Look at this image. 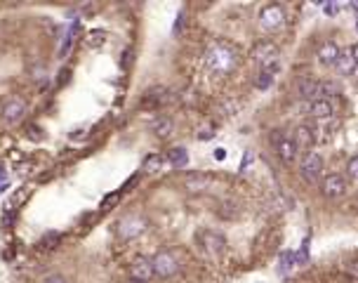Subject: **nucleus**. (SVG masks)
Returning a JSON list of instances; mask_svg holds the SVG:
<instances>
[{
	"instance_id": "nucleus-1",
	"label": "nucleus",
	"mask_w": 358,
	"mask_h": 283,
	"mask_svg": "<svg viewBox=\"0 0 358 283\" xmlns=\"http://www.w3.org/2000/svg\"><path fill=\"white\" fill-rule=\"evenodd\" d=\"M321 173H323V156H321L318 151H306L302 163H299V175H302V180L314 184V182H318Z\"/></svg>"
},
{
	"instance_id": "nucleus-2",
	"label": "nucleus",
	"mask_w": 358,
	"mask_h": 283,
	"mask_svg": "<svg viewBox=\"0 0 358 283\" xmlns=\"http://www.w3.org/2000/svg\"><path fill=\"white\" fill-rule=\"evenodd\" d=\"M207 64H210V69H212V71L224 73V71H229L236 64L234 50L227 48V45H217V48L210 50V55H207Z\"/></svg>"
},
{
	"instance_id": "nucleus-3",
	"label": "nucleus",
	"mask_w": 358,
	"mask_h": 283,
	"mask_svg": "<svg viewBox=\"0 0 358 283\" xmlns=\"http://www.w3.org/2000/svg\"><path fill=\"white\" fill-rule=\"evenodd\" d=\"M151 267H153V276H158V278H172L179 271L177 257L172 253H167V250H163V253H158V255L153 257Z\"/></svg>"
},
{
	"instance_id": "nucleus-4",
	"label": "nucleus",
	"mask_w": 358,
	"mask_h": 283,
	"mask_svg": "<svg viewBox=\"0 0 358 283\" xmlns=\"http://www.w3.org/2000/svg\"><path fill=\"white\" fill-rule=\"evenodd\" d=\"M283 21H285V12H283L281 5L262 7V12H259V24H262V28H266V31H276V28L283 26Z\"/></svg>"
},
{
	"instance_id": "nucleus-5",
	"label": "nucleus",
	"mask_w": 358,
	"mask_h": 283,
	"mask_svg": "<svg viewBox=\"0 0 358 283\" xmlns=\"http://www.w3.org/2000/svg\"><path fill=\"white\" fill-rule=\"evenodd\" d=\"M321 189H323V196H328V198H339V196L346 193V177L339 173L328 175L323 184H321Z\"/></svg>"
},
{
	"instance_id": "nucleus-6",
	"label": "nucleus",
	"mask_w": 358,
	"mask_h": 283,
	"mask_svg": "<svg viewBox=\"0 0 358 283\" xmlns=\"http://www.w3.org/2000/svg\"><path fill=\"white\" fill-rule=\"evenodd\" d=\"M252 57L262 64V69L264 66H274V64H278V48L274 43H257L252 48Z\"/></svg>"
},
{
	"instance_id": "nucleus-7",
	"label": "nucleus",
	"mask_w": 358,
	"mask_h": 283,
	"mask_svg": "<svg viewBox=\"0 0 358 283\" xmlns=\"http://www.w3.org/2000/svg\"><path fill=\"white\" fill-rule=\"evenodd\" d=\"M144 229H146V220H144V217H139V215H127V217H123V222H120L118 234H120L125 241H127V238H135V236H139Z\"/></svg>"
},
{
	"instance_id": "nucleus-8",
	"label": "nucleus",
	"mask_w": 358,
	"mask_h": 283,
	"mask_svg": "<svg viewBox=\"0 0 358 283\" xmlns=\"http://www.w3.org/2000/svg\"><path fill=\"white\" fill-rule=\"evenodd\" d=\"M274 144H276V153L283 163H295L297 158V146L290 137H283V135H274Z\"/></svg>"
},
{
	"instance_id": "nucleus-9",
	"label": "nucleus",
	"mask_w": 358,
	"mask_h": 283,
	"mask_svg": "<svg viewBox=\"0 0 358 283\" xmlns=\"http://www.w3.org/2000/svg\"><path fill=\"white\" fill-rule=\"evenodd\" d=\"M130 276H132V281L149 283L153 278L151 260H146V257H139V260H135V262H132V267H130Z\"/></svg>"
},
{
	"instance_id": "nucleus-10",
	"label": "nucleus",
	"mask_w": 358,
	"mask_h": 283,
	"mask_svg": "<svg viewBox=\"0 0 358 283\" xmlns=\"http://www.w3.org/2000/svg\"><path fill=\"white\" fill-rule=\"evenodd\" d=\"M309 116L318 118V120H328L335 116V106L328 99H311L309 102Z\"/></svg>"
},
{
	"instance_id": "nucleus-11",
	"label": "nucleus",
	"mask_w": 358,
	"mask_h": 283,
	"mask_svg": "<svg viewBox=\"0 0 358 283\" xmlns=\"http://www.w3.org/2000/svg\"><path fill=\"white\" fill-rule=\"evenodd\" d=\"M295 146H297V151L299 149H311L314 146V142H316V135H314V128L311 125H299L295 130Z\"/></svg>"
},
{
	"instance_id": "nucleus-12",
	"label": "nucleus",
	"mask_w": 358,
	"mask_h": 283,
	"mask_svg": "<svg viewBox=\"0 0 358 283\" xmlns=\"http://www.w3.org/2000/svg\"><path fill=\"white\" fill-rule=\"evenodd\" d=\"M200 243L205 246V250H210V253H221L224 250V246H227V241H224V236L217 234V231H203L200 234Z\"/></svg>"
},
{
	"instance_id": "nucleus-13",
	"label": "nucleus",
	"mask_w": 358,
	"mask_h": 283,
	"mask_svg": "<svg viewBox=\"0 0 358 283\" xmlns=\"http://www.w3.org/2000/svg\"><path fill=\"white\" fill-rule=\"evenodd\" d=\"M24 113H26V104L21 102V99H10L5 104V109H3V118H5L7 123H17Z\"/></svg>"
},
{
	"instance_id": "nucleus-14",
	"label": "nucleus",
	"mask_w": 358,
	"mask_h": 283,
	"mask_svg": "<svg viewBox=\"0 0 358 283\" xmlns=\"http://www.w3.org/2000/svg\"><path fill=\"white\" fill-rule=\"evenodd\" d=\"M337 55H339V48H337V45H335L332 41H328V43H323V45L318 48L316 59H318V64H323V66H330V64H335Z\"/></svg>"
},
{
	"instance_id": "nucleus-15",
	"label": "nucleus",
	"mask_w": 358,
	"mask_h": 283,
	"mask_svg": "<svg viewBox=\"0 0 358 283\" xmlns=\"http://www.w3.org/2000/svg\"><path fill=\"white\" fill-rule=\"evenodd\" d=\"M335 69L339 71V76H349V73H353L356 62H353V57H351L349 50H339L337 59H335Z\"/></svg>"
},
{
	"instance_id": "nucleus-16",
	"label": "nucleus",
	"mask_w": 358,
	"mask_h": 283,
	"mask_svg": "<svg viewBox=\"0 0 358 283\" xmlns=\"http://www.w3.org/2000/svg\"><path fill=\"white\" fill-rule=\"evenodd\" d=\"M276 71H278V64H274V66H264V69L257 73V78H255L257 90H268V88H271V83H274V78H276Z\"/></svg>"
},
{
	"instance_id": "nucleus-17",
	"label": "nucleus",
	"mask_w": 358,
	"mask_h": 283,
	"mask_svg": "<svg viewBox=\"0 0 358 283\" xmlns=\"http://www.w3.org/2000/svg\"><path fill=\"white\" fill-rule=\"evenodd\" d=\"M316 88H318V80H314V78H302L299 80V85H297V92H299V97L302 99H316Z\"/></svg>"
},
{
	"instance_id": "nucleus-18",
	"label": "nucleus",
	"mask_w": 358,
	"mask_h": 283,
	"mask_svg": "<svg viewBox=\"0 0 358 283\" xmlns=\"http://www.w3.org/2000/svg\"><path fill=\"white\" fill-rule=\"evenodd\" d=\"M153 135H156V137H160V139H165V137H170V135H172V120H170V118H156V120H153Z\"/></svg>"
},
{
	"instance_id": "nucleus-19",
	"label": "nucleus",
	"mask_w": 358,
	"mask_h": 283,
	"mask_svg": "<svg viewBox=\"0 0 358 283\" xmlns=\"http://www.w3.org/2000/svg\"><path fill=\"white\" fill-rule=\"evenodd\" d=\"M167 102V92L163 88H156V90H149L144 97V106H160V104Z\"/></svg>"
},
{
	"instance_id": "nucleus-20",
	"label": "nucleus",
	"mask_w": 358,
	"mask_h": 283,
	"mask_svg": "<svg viewBox=\"0 0 358 283\" xmlns=\"http://www.w3.org/2000/svg\"><path fill=\"white\" fill-rule=\"evenodd\" d=\"M167 160L172 163V168H184L186 163H189V153H186V149H182V146H174V149H170V153H167Z\"/></svg>"
},
{
	"instance_id": "nucleus-21",
	"label": "nucleus",
	"mask_w": 358,
	"mask_h": 283,
	"mask_svg": "<svg viewBox=\"0 0 358 283\" xmlns=\"http://www.w3.org/2000/svg\"><path fill=\"white\" fill-rule=\"evenodd\" d=\"M339 95V88L335 83H330V80H323V83H318L316 88V99H328L330 102V97Z\"/></svg>"
},
{
	"instance_id": "nucleus-22",
	"label": "nucleus",
	"mask_w": 358,
	"mask_h": 283,
	"mask_svg": "<svg viewBox=\"0 0 358 283\" xmlns=\"http://www.w3.org/2000/svg\"><path fill=\"white\" fill-rule=\"evenodd\" d=\"M163 163H165V158H163L160 153H149L144 158V173H149V175L158 173L160 168H163Z\"/></svg>"
},
{
	"instance_id": "nucleus-23",
	"label": "nucleus",
	"mask_w": 358,
	"mask_h": 283,
	"mask_svg": "<svg viewBox=\"0 0 358 283\" xmlns=\"http://www.w3.org/2000/svg\"><path fill=\"white\" fill-rule=\"evenodd\" d=\"M207 177L205 175H189V177H186V189H189V191H203V189H207Z\"/></svg>"
},
{
	"instance_id": "nucleus-24",
	"label": "nucleus",
	"mask_w": 358,
	"mask_h": 283,
	"mask_svg": "<svg viewBox=\"0 0 358 283\" xmlns=\"http://www.w3.org/2000/svg\"><path fill=\"white\" fill-rule=\"evenodd\" d=\"M26 196H28V189H26V187H21L19 191H17V193L12 196V200H7V203H5V213H12L14 206L24 203V200H26Z\"/></svg>"
},
{
	"instance_id": "nucleus-25",
	"label": "nucleus",
	"mask_w": 358,
	"mask_h": 283,
	"mask_svg": "<svg viewBox=\"0 0 358 283\" xmlns=\"http://www.w3.org/2000/svg\"><path fill=\"white\" fill-rule=\"evenodd\" d=\"M118 198H120V191H116V193H109V196H104V200H102V210H111V208L118 203Z\"/></svg>"
},
{
	"instance_id": "nucleus-26",
	"label": "nucleus",
	"mask_w": 358,
	"mask_h": 283,
	"mask_svg": "<svg viewBox=\"0 0 358 283\" xmlns=\"http://www.w3.org/2000/svg\"><path fill=\"white\" fill-rule=\"evenodd\" d=\"M59 238H62V234H59V231H50V234H45L42 243H45L48 248H57V243H59Z\"/></svg>"
},
{
	"instance_id": "nucleus-27",
	"label": "nucleus",
	"mask_w": 358,
	"mask_h": 283,
	"mask_svg": "<svg viewBox=\"0 0 358 283\" xmlns=\"http://www.w3.org/2000/svg\"><path fill=\"white\" fill-rule=\"evenodd\" d=\"M71 45H73V33H69V35H66V38L62 41V48H59V59H64V57L69 55Z\"/></svg>"
},
{
	"instance_id": "nucleus-28",
	"label": "nucleus",
	"mask_w": 358,
	"mask_h": 283,
	"mask_svg": "<svg viewBox=\"0 0 358 283\" xmlns=\"http://www.w3.org/2000/svg\"><path fill=\"white\" fill-rule=\"evenodd\" d=\"M346 170H349V177L358 180V156H353V158L349 160V166H346Z\"/></svg>"
},
{
	"instance_id": "nucleus-29",
	"label": "nucleus",
	"mask_w": 358,
	"mask_h": 283,
	"mask_svg": "<svg viewBox=\"0 0 358 283\" xmlns=\"http://www.w3.org/2000/svg\"><path fill=\"white\" fill-rule=\"evenodd\" d=\"M42 283H69V281H66V278H64L62 274H50V276L45 278Z\"/></svg>"
},
{
	"instance_id": "nucleus-30",
	"label": "nucleus",
	"mask_w": 358,
	"mask_h": 283,
	"mask_svg": "<svg viewBox=\"0 0 358 283\" xmlns=\"http://www.w3.org/2000/svg\"><path fill=\"white\" fill-rule=\"evenodd\" d=\"M89 35H92V45H97V43L102 41V35H104V31H92V33H89Z\"/></svg>"
},
{
	"instance_id": "nucleus-31",
	"label": "nucleus",
	"mask_w": 358,
	"mask_h": 283,
	"mask_svg": "<svg viewBox=\"0 0 358 283\" xmlns=\"http://www.w3.org/2000/svg\"><path fill=\"white\" fill-rule=\"evenodd\" d=\"M349 52H351L353 62H356V66H358V43H356V45H353V48H349Z\"/></svg>"
},
{
	"instance_id": "nucleus-32",
	"label": "nucleus",
	"mask_w": 358,
	"mask_h": 283,
	"mask_svg": "<svg viewBox=\"0 0 358 283\" xmlns=\"http://www.w3.org/2000/svg\"><path fill=\"white\" fill-rule=\"evenodd\" d=\"M182 24H184V14H179V17H177V24H174V33H177L179 28H182Z\"/></svg>"
},
{
	"instance_id": "nucleus-33",
	"label": "nucleus",
	"mask_w": 358,
	"mask_h": 283,
	"mask_svg": "<svg viewBox=\"0 0 358 283\" xmlns=\"http://www.w3.org/2000/svg\"><path fill=\"white\" fill-rule=\"evenodd\" d=\"M224 156H227L224 149H217V151H214V158H217V160H224Z\"/></svg>"
},
{
	"instance_id": "nucleus-34",
	"label": "nucleus",
	"mask_w": 358,
	"mask_h": 283,
	"mask_svg": "<svg viewBox=\"0 0 358 283\" xmlns=\"http://www.w3.org/2000/svg\"><path fill=\"white\" fill-rule=\"evenodd\" d=\"M7 187H10L7 182H0V193H3V191H7Z\"/></svg>"
},
{
	"instance_id": "nucleus-35",
	"label": "nucleus",
	"mask_w": 358,
	"mask_h": 283,
	"mask_svg": "<svg viewBox=\"0 0 358 283\" xmlns=\"http://www.w3.org/2000/svg\"><path fill=\"white\" fill-rule=\"evenodd\" d=\"M353 73H356V76H358V66H356V69H353Z\"/></svg>"
},
{
	"instance_id": "nucleus-36",
	"label": "nucleus",
	"mask_w": 358,
	"mask_h": 283,
	"mask_svg": "<svg viewBox=\"0 0 358 283\" xmlns=\"http://www.w3.org/2000/svg\"><path fill=\"white\" fill-rule=\"evenodd\" d=\"M132 283H142V281H132Z\"/></svg>"
},
{
	"instance_id": "nucleus-37",
	"label": "nucleus",
	"mask_w": 358,
	"mask_h": 283,
	"mask_svg": "<svg viewBox=\"0 0 358 283\" xmlns=\"http://www.w3.org/2000/svg\"><path fill=\"white\" fill-rule=\"evenodd\" d=\"M356 28H358V21H356Z\"/></svg>"
}]
</instances>
